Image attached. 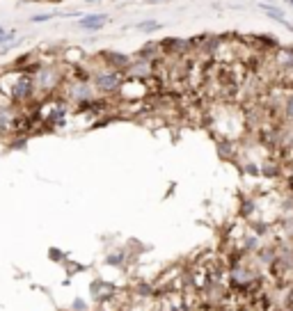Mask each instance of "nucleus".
Listing matches in <instances>:
<instances>
[{
	"mask_svg": "<svg viewBox=\"0 0 293 311\" xmlns=\"http://www.w3.org/2000/svg\"><path fill=\"white\" fill-rule=\"evenodd\" d=\"M0 96H5L12 106H37L32 73L19 69L0 71Z\"/></svg>",
	"mask_w": 293,
	"mask_h": 311,
	"instance_id": "obj_1",
	"label": "nucleus"
},
{
	"mask_svg": "<svg viewBox=\"0 0 293 311\" xmlns=\"http://www.w3.org/2000/svg\"><path fill=\"white\" fill-rule=\"evenodd\" d=\"M96 57H99V55H96ZM89 83H92L96 94H101V96H113V94L119 92L121 83H124V71L110 69V66H106L99 60V69H92Z\"/></svg>",
	"mask_w": 293,
	"mask_h": 311,
	"instance_id": "obj_2",
	"label": "nucleus"
},
{
	"mask_svg": "<svg viewBox=\"0 0 293 311\" xmlns=\"http://www.w3.org/2000/svg\"><path fill=\"white\" fill-rule=\"evenodd\" d=\"M124 101H135V99H145L149 94V80H135V78H124L119 92H117Z\"/></svg>",
	"mask_w": 293,
	"mask_h": 311,
	"instance_id": "obj_3",
	"label": "nucleus"
},
{
	"mask_svg": "<svg viewBox=\"0 0 293 311\" xmlns=\"http://www.w3.org/2000/svg\"><path fill=\"white\" fill-rule=\"evenodd\" d=\"M158 46H160V55L163 57L165 55H170V57H183V55H188L193 51L190 39H179V37H170V39L158 41Z\"/></svg>",
	"mask_w": 293,
	"mask_h": 311,
	"instance_id": "obj_4",
	"label": "nucleus"
},
{
	"mask_svg": "<svg viewBox=\"0 0 293 311\" xmlns=\"http://www.w3.org/2000/svg\"><path fill=\"white\" fill-rule=\"evenodd\" d=\"M275 71L282 76H293V48H275V57H273Z\"/></svg>",
	"mask_w": 293,
	"mask_h": 311,
	"instance_id": "obj_5",
	"label": "nucleus"
},
{
	"mask_svg": "<svg viewBox=\"0 0 293 311\" xmlns=\"http://www.w3.org/2000/svg\"><path fill=\"white\" fill-rule=\"evenodd\" d=\"M108 21H110V16H108V14H101V12L99 14H83L80 21H76V28L87 30V32H99Z\"/></svg>",
	"mask_w": 293,
	"mask_h": 311,
	"instance_id": "obj_6",
	"label": "nucleus"
},
{
	"mask_svg": "<svg viewBox=\"0 0 293 311\" xmlns=\"http://www.w3.org/2000/svg\"><path fill=\"white\" fill-rule=\"evenodd\" d=\"M99 60L106 66H110V69H119V71H124V69L128 66V62H131V55L119 53V51H103V53L99 55Z\"/></svg>",
	"mask_w": 293,
	"mask_h": 311,
	"instance_id": "obj_7",
	"label": "nucleus"
},
{
	"mask_svg": "<svg viewBox=\"0 0 293 311\" xmlns=\"http://www.w3.org/2000/svg\"><path fill=\"white\" fill-rule=\"evenodd\" d=\"M259 9L264 14H266L268 19H273V21H277L280 26H284L289 30V32H293V26L287 21V14H284V9L282 7H277V5H270V2H261L259 5Z\"/></svg>",
	"mask_w": 293,
	"mask_h": 311,
	"instance_id": "obj_8",
	"label": "nucleus"
},
{
	"mask_svg": "<svg viewBox=\"0 0 293 311\" xmlns=\"http://www.w3.org/2000/svg\"><path fill=\"white\" fill-rule=\"evenodd\" d=\"M58 60H60L62 64H83V62L87 60V55L80 46H64L62 53L58 55Z\"/></svg>",
	"mask_w": 293,
	"mask_h": 311,
	"instance_id": "obj_9",
	"label": "nucleus"
},
{
	"mask_svg": "<svg viewBox=\"0 0 293 311\" xmlns=\"http://www.w3.org/2000/svg\"><path fill=\"white\" fill-rule=\"evenodd\" d=\"M282 113H284V119L293 124V89L284 92V99H282Z\"/></svg>",
	"mask_w": 293,
	"mask_h": 311,
	"instance_id": "obj_10",
	"label": "nucleus"
},
{
	"mask_svg": "<svg viewBox=\"0 0 293 311\" xmlns=\"http://www.w3.org/2000/svg\"><path fill=\"white\" fill-rule=\"evenodd\" d=\"M163 28V23L160 21H156V19H146V21H140L138 26H135V30H140V32H156V30H160Z\"/></svg>",
	"mask_w": 293,
	"mask_h": 311,
	"instance_id": "obj_11",
	"label": "nucleus"
},
{
	"mask_svg": "<svg viewBox=\"0 0 293 311\" xmlns=\"http://www.w3.org/2000/svg\"><path fill=\"white\" fill-rule=\"evenodd\" d=\"M60 16V12H46V14H32L30 16V23H46V21Z\"/></svg>",
	"mask_w": 293,
	"mask_h": 311,
	"instance_id": "obj_12",
	"label": "nucleus"
},
{
	"mask_svg": "<svg viewBox=\"0 0 293 311\" xmlns=\"http://www.w3.org/2000/svg\"><path fill=\"white\" fill-rule=\"evenodd\" d=\"M23 39H26V37H19V39H12V41H9V44H2V46H0V55H7V53H9V51H12V48L21 46V44H23Z\"/></svg>",
	"mask_w": 293,
	"mask_h": 311,
	"instance_id": "obj_13",
	"label": "nucleus"
},
{
	"mask_svg": "<svg viewBox=\"0 0 293 311\" xmlns=\"http://www.w3.org/2000/svg\"><path fill=\"white\" fill-rule=\"evenodd\" d=\"M12 39H16V30H5V32H0V46H2V44H9Z\"/></svg>",
	"mask_w": 293,
	"mask_h": 311,
	"instance_id": "obj_14",
	"label": "nucleus"
},
{
	"mask_svg": "<svg viewBox=\"0 0 293 311\" xmlns=\"http://www.w3.org/2000/svg\"><path fill=\"white\" fill-rule=\"evenodd\" d=\"M266 170H261V174H266V176H277V165H273V163H268V165H264Z\"/></svg>",
	"mask_w": 293,
	"mask_h": 311,
	"instance_id": "obj_15",
	"label": "nucleus"
},
{
	"mask_svg": "<svg viewBox=\"0 0 293 311\" xmlns=\"http://www.w3.org/2000/svg\"><path fill=\"white\" fill-rule=\"evenodd\" d=\"M247 170H245V172L247 174H252V176H259V174H261V167L259 165H254V163H247Z\"/></svg>",
	"mask_w": 293,
	"mask_h": 311,
	"instance_id": "obj_16",
	"label": "nucleus"
},
{
	"mask_svg": "<svg viewBox=\"0 0 293 311\" xmlns=\"http://www.w3.org/2000/svg\"><path fill=\"white\" fill-rule=\"evenodd\" d=\"M108 263L119 265V263H121V254H113V256H108Z\"/></svg>",
	"mask_w": 293,
	"mask_h": 311,
	"instance_id": "obj_17",
	"label": "nucleus"
},
{
	"mask_svg": "<svg viewBox=\"0 0 293 311\" xmlns=\"http://www.w3.org/2000/svg\"><path fill=\"white\" fill-rule=\"evenodd\" d=\"M87 5H94V2H99V0H85Z\"/></svg>",
	"mask_w": 293,
	"mask_h": 311,
	"instance_id": "obj_18",
	"label": "nucleus"
},
{
	"mask_svg": "<svg viewBox=\"0 0 293 311\" xmlns=\"http://www.w3.org/2000/svg\"><path fill=\"white\" fill-rule=\"evenodd\" d=\"M156 2H158V0H149V5H156Z\"/></svg>",
	"mask_w": 293,
	"mask_h": 311,
	"instance_id": "obj_19",
	"label": "nucleus"
},
{
	"mask_svg": "<svg viewBox=\"0 0 293 311\" xmlns=\"http://www.w3.org/2000/svg\"><path fill=\"white\" fill-rule=\"evenodd\" d=\"M289 5H291V9H293V0H289Z\"/></svg>",
	"mask_w": 293,
	"mask_h": 311,
	"instance_id": "obj_20",
	"label": "nucleus"
},
{
	"mask_svg": "<svg viewBox=\"0 0 293 311\" xmlns=\"http://www.w3.org/2000/svg\"><path fill=\"white\" fill-rule=\"evenodd\" d=\"M0 32H5V28H0Z\"/></svg>",
	"mask_w": 293,
	"mask_h": 311,
	"instance_id": "obj_21",
	"label": "nucleus"
},
{
	"mask_svg": "<svg viewBox=\"0 0 293 311\" xmlns=\"http://www.w3.org/2000/svg\"><path fill=\"white\" fill-rule=\"evenodd\" d=\"M115 2H119V0H115Z\"/></svg>",
	"mask_w": 293,
	"mask_h": 311,
	"instance_id": "obj_22",
	"label": "nucleus"
}]
</instances>
